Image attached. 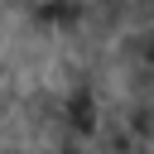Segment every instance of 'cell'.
<instances>
[{"instance_id":"1","label":"cell","mask_w":154,"mask_h":154,"mask_svg":"<svg viewBox=\"0 0 154 154\" xmlns=\"http://www.w3.org/2000/svg\"><path fill=\"white\" fill-rule=\"evenodd\" d=\"M29 19L38 29H58V34H72L82 19H87V0H38L29 10Z\"/></svg>"},{"instance_id":"2","label":"cell","mask_w":154,"mask_h":154,"mask_svg":"<svg viewBox=\"0 0 154 154\" xmlns=\"http://www.w3.org/2000/svg\"><path fill=\"white\" fill-rule=\"evenodd\" d=\"M5 5H10V10H34L38 0H5Z\"/></svg>"}]
</instances>
